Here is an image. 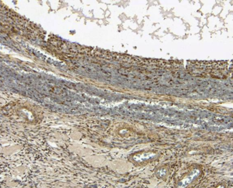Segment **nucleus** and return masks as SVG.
Segmentation results:
<instances>
[{"label": "nucleus", "mask_w": 233, "mask_h": 188, "mask_svg": "<svg viewBox=\"0 0 233 188\" xmlns=\"http://www.w3.org/2000/svg\"><path fill=\"white\" fill-rule=\"evenodd\" d=\"M168 171L166 170V168L165 167H161L159 168L156 171V176H157V178L159 179H164L167 176Z\"/></svg>", "instance_id": "nucleus-2"}, {"label": "nucleus", "mask_w": 233, "mask_h": 188, "mask_svg": "<svg viewBox=\"0 0 233 188\" xmlns=\"http://www.w3.org/2000/svg\"><path fill=\"white\" fill-rule=\"evenodd\" d=\"M199 172H200L199 170H194L193 171H192V172L190 173V174H188L187 176L185 177V178H183L181 181H179L178 183V187L179 188L186 187L187 185L194 180V179L196 177L198 176Z\"/></svg>", "instance_id": "nucleus-1"}]
</instances>
